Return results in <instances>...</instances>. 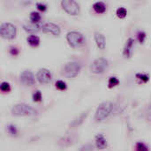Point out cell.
I'll use <instances>...</instances> for the list:
<instances>
[{
    "label": "cell",
    "instance_id": "28",
    "mask_svg": "<svg viewBox=\"0 0 151 151\" xmlns=\"http://www.w3.org/2000/svg\"><path fill=\"white\" fill-rule=\"evenodd\" d=\"M56 88H58V89H60V90H64V89L66 88V84H65V81L59 80V81H56Z\"/></svg>",
    "mask_w": 151,
    "mask_h": 151
},
{
    "label": "cell",
    "instance_id": "6",
    "mask_svg": "<svg viewBox=\"0 0 151 151\" xmlns=\"http://www.w3.org/2000/svg\"><path fill=\"white\" fill-rule=\"evenodd\" d=\"M0 35L4 39H13L16 35V27L10 22L2 23L0 26Z\"/></svg>",
    "mask_w": 151,
    "mask_h": 151
},
{
    "label": "cell",
    "instance_id": "19",
    "mask_svg": "<svg viewBox=\"0 0 151 151\" xmlns=\"http://www.w3.org/2000/svg\"><path fill=\"white\" fill-rule=\"evenodd\" d=\"M30 20L33 21V22H35V23L41 22V14L38 12H35V11L31 12V13H30Z\"/></svg>",
    "mask_w": 151,
    "mask_h": 151
},
{
    "label": "cell",
    "instance_id": "23",
    "mask_svg": "<svg viewBox=\"0 0 151 151\" xmlns=\"http://www.w3.org/2000/svg\"><path fill=\"white\" fill-rule=\"evenodd\" d=\"M127 11L125 7H119L117 9V15L119 18L123 19L127 16Z\"/></svg>",
    "mask_w": 151,
    "mask_h": 151
},
{
    "label": "cell",
    "instance_id": "3",
    "mask_svg": "<svg viewBox=\"0 0 151 151\" xmlns=\"http://www.w3.org/2000/svg\"><path fill=\"white\" fill-rule=\"evenodd\" d=\"M81 69V65L77 61H71L65 65L63 68V74L67 78H74L78 75Z\"/></svg>",
    "mask_w": 151,
    "mask_h": 151
},
{
    "label": "cell",
    "instance_id": "5",
    "mask_svg": "<svg viewBox=\"0 0 151 151\" xmlns=\"http://www.w3.org/2000/svg\"><path fill=\"white\" fill-rule=\"evenodd\" d=\"M108 65H109L108 60L105 58H98L95 59L90 65V70L94 73L100 74L106 71V69L108 68Z\"/></svg>",
    "mask_w": 151,
    "mask_h": 151
},
{
    "label": "cell",
    "instance_id": "10",
    "mask_svg": "<svg viewBox=\"0 0 151 151\" xmlns=\"http://www.w3.org/2000/svg\"><path fill=\"white\" fill-rule=\"evenodd\" d=\"M36 78L38 81L42 84H47L51 80V73L46 68H41L36 73Z\"/></svg>",
    "mask_w": 151,
    "mask_h": 151
},
{
    "label": "cell",
    "instance_id": "12",
    "mask_svg": "<svg viewBox=\"0 0 151 151\" xmlns=\"http://www.w3.org/2000/svg\"><path fill=\"white\" fill-rule=\"evenodd\" d=\"M42 22H33V21H27L23 24V28L25 31L28 32V33H34V32H37L40 29L42 28Z\"/></svg>",
    "mask_w": 151,
    "mask_h": 151
},
{
    "label": "cell",
    "instance_id": "30",
    "mask_svg": "<svg viewBox=\"0 0 151 151\" xmlns=\"http://www.w3.org/2000/svg\"><path fill=\"white\" fill-rule=\"evenodd\" d=\"M145 116H146V119H147L149 121H151V104L147 107V109H146Z\"/></svg>",
    "mask_w": 151,
    "mask_h": 151
},
{
    "label": "cell",
    "instance_id": "29",
    "mask_svg": "<svg viewBox=\"0 0 151 151\" xmlns=\"http://www.w3.org/2000/svg\"><path fill=\"white\" fill-rule=\"evenodd\" d=\"M42 99V93L39 90H36L33 94V101L34 102H40Z\"/></svg>",
    "mask_w": 151,
    "mask_h": 151
},
{
    "label": "cell",
    "instance_id": "18",
    "mask_svg": "<svg viewBox=\"0 0 151 151\" xmlns=\"http://www.w3.org/2000/svg\"><path fill=\"white\" fill-rule=\"evenodd\" d=\"M27 42H28L30 45H32V46H37V45H39V43H40V38H39L37 35H29V36L27 38Z\"/></svg>",
    "mask_w": 151,
    "mask_h": 151
},
{
    "label": "cell",
    "instance_id": "11",
    "mask_svg": "<svg viewBox=\"0 0 151 151\" xmlns=\"http://www.w3.org/2000/svg\"><path fill=\"white\" fill-rule=\"evenodd\" d=\"M42 29L44 33H50V34H52L53 35H56V36L59 35L60 32H61L60 27L57 24L52 23V22H47V23L43 24Z\"/></svg>",
    "mask_w": 151,
    "mask_h": 151
},
{
    "label": "cell",
    "instance_id": "24",
    "mask_svg": "<svg viewBox=\"0 0 151 151\" xmlns=\"http://www.w3.org/2000/svg\"><path fill=\"white\" fill-rule=\"evenodd\" d=\"M119 83V80L117 77H110L109 81H108L109 88H113V87L117 86Z\"/></svg>",
    "mask_w": 151,
    "mask_h": 151
},
{
    "label": "cell",
    "instance_id": "32",
    "mask_svg": "<svg viewBox=\"0 0 151 151\" xmlns=\"http://www.w3.org/2000/svg\"><path fill=\"white\" fill-rule=\"evenodd\" d=\"M36 7L38 8V10H40L42 12H44L47 9V5L42 3H36Z\"/></svg>",
    "mask_w": 151,
    "mask_h": 151
},
{
    "label": "cell",
    "instance_id": "13",
    "mask_svg": "<svg viewBox=\"0 0 151 151\" xmlns=\"http://www.w3.org/2000/svg\"><path fill=\"white\" fill-rule=\"evenodd\" d=\"M88 113H89V110H88V111H86L81 112L78 117H76V118H75V119H74L71 123H70V125H69L70 128H71V127H72V128H73V127H78V126L81 125V124L84 122V120L86 119V118L88 117Z\"/></svg>",
    "mask_w": 151,
    "mask_h": 151
},
{
    "label": "cell",
    "instance_id": "31",
    "mask_svg": "<svg viewBox=\"0 0 151 151\" xmlns=\"http://www.w3.org/2000/svg\"><path fill=\"white\" fill-rule=\"evenodd\" d=\"M10 53L12 56H16L19 54V49L16 46H11L10 47Z\"/></svg>",
    "mask_w": 151,
    "mask_h": 151
},
{
    "label": "cell",
    "instance_id": "26",
    "mask_svg": "<svg viewBox=\"0 0 151 151\" xmlns=\"http://www.w3.org/2000/svg\"><path fill=\"white\" fill-rule=\"evenodd\" d=\"M0 89L3 92H8V91H10V89H11L10 84L8 82H6V81H3L1 83V85H0Z\"/></svg>",
    "mask_w": 151,
    "mask_h": 151
},
{
    "label": "cell",
    "instance_id": "15",
    "mask_svg": "<svg viewBox=\"0 0 151 151\" xmlns=\"http://www.w3.org/2000/svg\"><path fill=\"white\" fill-rule=\"evenodd\" d=\"M95 41L96 42V45L99 49L104 50L105 48V44H106V40H105V36L100 33V32H95Z\"/></svg>",
    "mask_w": 151,
    "mask_h": 151
},
{
    "label": "cell",
    "instance_id": "22",
    "mask_svg": "<svg viewBox=\"0 0 151 151\" xmlns=\"http://www.w3.org/2000/svg\"><path fill=\"white\" fill-rule=\"evenodd\" d=\"M135 151H149V148L144 142H139L135 144Z\"/></svg>",
    "mask_w": 151,
    "mask_h": 151
},
{
    "label": "cell",
    "instance_id": "27",
    "mask_svg": "<svg viewBox=\"0 0 151 151\" xmlns=\"http://www.w3.org/2000/svg\"><path fill=\"white\" fill-rule=\"evenodd\" d=\"M146 38V33L144 31H139L137 33V39L141 43H143Z\"/></svg>",
    "mask_w": 151,
    "mask_h": 151
},
{
    "label": "cell",
    "instance_id": "2",
    "mask_svg": "<svg viewBox=\"0 0 151 151\" xmlns=\"http://www.w3.org/2000/svg\"><path fill=\"white\" fill-rule=\"evenodd\" d=\"M37 111L32 106L27 104H17L12 106L11 110V113L14 116H27V115H34Z\"/></svg>",
    "mask_w": 151,
    "mask_h": 151
},
{
    "label": "cell",
    "instance_id": "17",
    "mask_svg": "<svg viewBox=\"0 0 151 151\" xmlns=\"http://www.w3.org/2000/svg\"><path fill=\"white\" fill-rule=\"evenodd\" d=\"M93 9H94L96 12H98V13H103V12H104L105 10H106V5L104 4V2H101V1L96 2V3L93 4Z\"/></svg>",
    "mask_w": 151,
    "mask_h": 151
},
{
    "label": "cell",
    "instance_id": "21",
    "mask_svg": "<svg viewBox=\"0 0 151 151\" xmlns=\"http://www.w3.org/2000/svg\"><path fill=\"white\" fill-rule=\"evenodd\" d=\"M6 130H7V133H8L10 135H12V136H16V135H17V134H18L17 127H16L14 125H12V124L8 125V126H7Z\"/></svg>",
    "mask_w": 151,
    "mask_h": 151
},
{
    "label": "cell",
    "instance_id": "16",
    "mask_svg": "<svg viewBox=\"0 0 151 151\" xmlns=\"http://www.w3.org/2000/svg\"><path fill=\"white\" fill-rule=\"evenodd\" d=\"M96 146L99 150H104L107 147V142L104 136L101 134H96Z\"/></svg>",
    "mask_w": 151,
    "mask_h": 151
},
{
    "label": "cell",
    "instance_id": "4",
    "mask_svg": "<svg viewBox=\"0 0 151 151\" xmlns=\"http://www.w3.org/2000/svg\"><path fill=\"white\" fill-rule=\"evenodd\" d=\"M66 40L72 47H78L85 42L83 35L78 31H69L66 34Z\"/></svg>",
    "mask_w": 151,
    "mask_h": 151
},
{
    "label": "cell",
    "instance_id": "1",
    "mask_svg": "<svg viewBox=\"0 0 151 151\" xmlns=\"http://www.w3.org/2000/svg\"><path fill=\"white\" fill-rule=\"evenodd\" d=\"M113 104L110 101H106L99 104L95 114V120L96 122H101L105 119L113 110Z\"/></svg>",
    "mask_w": 151,
    "mask_h": 151
},
{
    "label": "cell",
    "instance_id": "9",
    "mask_svg": "<svg viewBox=\"0 0 151 151\" xmlns=\"http://www.w3.org/2000/svg\"><path fill=\"white\" fill-rule=\"evenodd\" d=\"M19 81L25 86H32L35 83V79L32 72L26 70L23 71L19 75Z\"/></svg>",
    "mask_w": 151,
    "mask_h": 151
},
{
    "label": "cell",
    "instance_id": "7",
    "mask_svg": "<svg viewBox=\"0 0 151 151\" xmlns=\"http://www.w3.org/2000/svg\"><path fill=\"white\" fill-rule=\"evenodd\" d=\"M79 140V134L76 133H73V134H67L64 136H62L58 142V144L62 147V148H65V147H70L73 144H75Z\"/></svg>",
    "mask_w": 151,
    "mask_h": 151
},
{
    "label": "cell",
    "instance_id": "25",
    "mask_svg": "<svg viewBox=\"0 0 151 151\" xmlns=\"http://www.w3.org/2000/svg\"><path fill=\"white\" fill-rule=\"evenodd\" d=\"M79 151H94V145L92 143H86L80 148Z\"/></svg>",
    "mask_w": 151,
    "mask_h": 151
},
{
    "label": "cell",
    "instance_id": "8",
    "mask_svg": "<svg viewBox=\"0 0 151 151\" xmlns=\"http://www.w3.org/2000/svg\"><path fill=\"white\" fill-rule=\"evenodd\" d=\"M61 5L63 9L69 14L76 15L80 11L79 4L73 0H63L61 1Z\"/></svg>",
    "mask_w": 151,
    "mask_h": 151
},
{
    "label": "cell",
    "instance_id": "20",
    "mask_svg": "<svg viewBox=\"0 0 151 151\" xmlns=\"http://www.w3.org/2000/svg\"><path fill=\"white\" fill-rule=\"evenodd\" d=\"M136 78L139 79L140 81H142V82L146 83L150 81V75L148 73H137L135 74Z\"/></svg>",
    "mask_w": 151,
    "mask_h": 151
},
{
    "label": "cell",
    "instance_id": "14",
    "mask_svg": "<svg viewBox=\"0 0 151 151\" xmlns=\"http://www.w3.org/2000/svg\"><path fill=\"white\" fill-rule=\"evenodd\" d=\"M134 44V40L132 37L127 40L126 44L124 46V50H123V55L125 58H130L132 56Z\"/></svg>",
    "mask_w": 151,
    "mask_h": 151
}]
</instances>
